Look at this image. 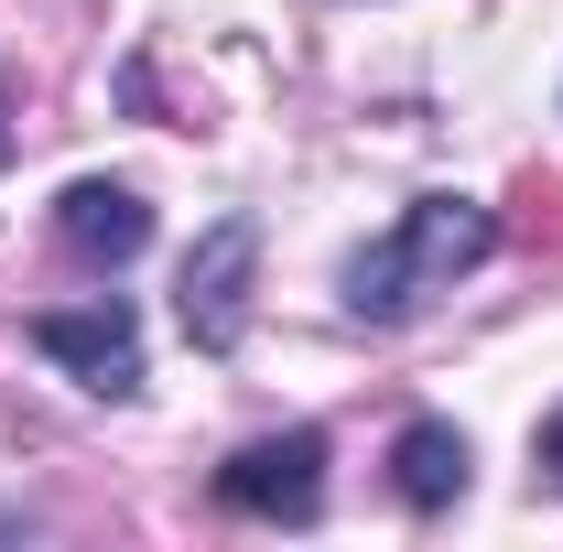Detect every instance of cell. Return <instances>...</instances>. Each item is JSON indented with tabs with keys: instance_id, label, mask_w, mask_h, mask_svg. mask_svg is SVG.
<instances>
[{
	"instance_id": "cell-1",
	"label": "cell",
	"mask_w": 563,
	"mask_h": 552,
	"mask_svg": "<svg viewBox=\"0 0 563 552\" xmlns=\"http://www.w3.org/2000/svg\"><path fill=\"white\" fill-rule=\"evenodd\" d=\"M488 250H498V217L477 196H422V207H401L390 239H368L347 261V314L357 325H412L422 303L455 292Z\"/></svg>"
},
{
	"instance_id": "cell-2",
	"label": "cell",
	"mask_w": 563,
	"mask_h": 552,
	"mask_svg": "<svg viewBox=\"0 0 563 552\" xmlns=\"http://www.w3.org/2000/svg\"><path fill=\"white\" fill-rule=\"evenodd\" d=\"M250 261H261V228L250 217H217L207 239H196V261H185V292H174V314H185V336L228 357V346L250 336Z\"/></svg>"
},
{
	"instance_id": "cell-3",
	"label": "cell",
	"mask_w": 563,
	"mask_h": 552,
	"mask_svg": "<svg viewBox=\"0 0 563 552\" xmlns=\"http://www.w3.org/2000/svg\"><path fill=\"white\" fill-rule=\"evenodd\" d=\"M217 498L239 520H314L325 509V433H261L217 466Z\"/></svg>"
},
{
	"instance_id": "cell-4",
	"label": "cell",
	"mask_w": 563,
	"mask_h": 552,
	"mask_svg": "<svg viewBox=\"0 0 563 552\" xmlns=\"http://www.w3.org/2000/svg\"><path fill=\"white\" fill-rule=\"evenodd\" d=\"M33 346L66 357L98 401H131V390H141V325H131V303H55V314H33Z\"/></svg>"
},
{
	"instance_id": "cell-5",
	"label": "cell",
	"mask_w": 563,
	"mask_h": 552,
	"mask_svg": "<svg viewBox=\"0 0 563 552\" xmlns=\"http://www.w3.org/2000/svg\"><path fill=\"white\" fill-rule=\"evenodd\" d=\"M55 239H66L76 261L120 272V261H141V239H152V207H141L131 185H66V207H55Z\"/></svg>"
},
{
	"instance_id": "cell-6",
	"label": "cell",
	"mask_w": 563,
	"mask_h": 552,
	"mask_svg": "<svg viewBox=\"0 0 563 552\" xmlns=\"http://www.w3.org/2000/svg\"><path fill=\"white\" fill-rule=\"evenodd\" d=\"M390 477H401L412 509H455V498H466V433H455V422H412V433L390 444Z\"/></svg>"
},
{
	"instance_id": "cell-7",
	"label": "cell",
	"mask_w": 563,
	"mask_h": 552,
	"mask_svg": "<svg viewBox=\"0 0 563 552\" xmlns=\"http://www.w3.org/2000/svg\"><path fill=\"white\" fill-rule=\"evenodd\" d=\"M542 466H553V487H563V412H553V433H542Z\"/></svg>"
},
{
	"instance_id": "cell-8",
	"label": "cell",
	"mask_w": 563,
	"mask_h": 552,
	"mask_svg": "<svg viewBox=\"0 0 563 552\" xmlns=\"http://www.w3.org/2000/svg\"><path fill=\"white\" fill-rule=\"evenodd\" d=\"M0 109H11V76H0ZM0 163H11V120H0Z\"/></svg>"
}]
</instances>
